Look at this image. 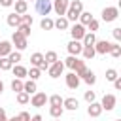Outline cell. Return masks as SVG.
<instances>
[{
    "mask_svg": "<svg viewBox=\"0 0 121 121\" xmlns=\"http://www.w3.org/2000/svg\"><path fill=\"white\" fill-rule=\"evenodd\" d=\"M81 11H83V2H81V0H70V4H68V9H66L64 17H66L68 21H74V23H76Z\"/></svg>",
    "mask_w": 121,
    "mask_h": 121,
    "instance_id": "6da1fadb",
    "label": "cell"
},
{
    "mask_svg": "<svg viewBox=\"0 0 121 121\" xmlns=\"http://www.w3.org/2000/svg\"><path fill=\"white\" fill-rule=\"evenodd\" d=\"M11 45H15L17 51H25L26 45H28V38H25L19 30H15V32L11 34Z\"/></svg>",
    "mask_w": 121,
    "mask_h": 121,
    "instance_id": "7a4b0ae2",
    "label": "cell"
},
{
    "mask_svg": "<svg viewBox=\"0 0 121 121\" xmlns=\"http://www.w3.org/2000/svg\"><path fill=\"white\" fill-rule=\"evenodd\" d=\"M117 17H119V8H115V6H108V8L102 9V21L112 23V21H115Z\"/></svg>",
    "mask_w": 121,
    "mask_h": 121,
    "instance_id": "3957f363",
    "label": "cell"
},
{
    "mask_svg": "<svg viewBox=\"0 0 121 121\" xmlns=\"http://www.w3.org/2000/svg\"><path fill=\"white\" fill-rule=\"evenodd\" d=\"M62 72H64V62H60V60H55V62L49 64V68H47V74H49V78H53V79L60 78Z\"/></svg>",
    "mask_w": 121,
    "mask_h": 121,
    "instance_id": "277c9868",
    "label": "cell"
},
{
    "mask_svg": "<svg viewBox=\"0 0 121 121\" xmlns=\"http://www.w3.org/2000/svg\"><path fill=\"white\" fill-rule=\"evenodd\" d=\"M115 104H117V96L112 95V93L104 95L102 100H100V106H102V110H106V112H112V110L115 108Z\"/></svg>",
    "mask_w": 121,
    "mask_h": 121,
    "instance_id": "5b68a950",
    "label": "cell"
},
{
    "mask_svg": "<svg viewBox=\"0 0 121 121\" xmlns=\"http://www.w3.org/2000/svg\"><path fill=\"white\" fill-rule=\"evenodd\" d=\"M53 9V2L51 0H36V11L43 17H47Z\"/></svg>",
    "mask_w": 121,
    "mask_h": 121,
    "instance_id": "8992f818",
    "label": "cell"
},
{
    "mask_svg": "<svg viewBox=\"0 0 121 121\" xmlns=\"http://www.w3.org/2000/svg\"><path fill=\"white\" fill-rule=\"evenodd\" d=\"M85 32H87V28H85L81 23H74V25L70 26V36H72V40H79V42H81V38L85 36Z\"/></svg>",
    "mask_w": 121,
    "mask_h": 121,
    "instance_id": "52a82bcc",
    "label": "cell"
},
{
    "mask_svg": "<svg viewBox=\"0 0 121 121\" xmlns=\"http://www.w3.org/2000/svg\"><path fill=\"white\" fill-rule=\"evenodd\" d=\"M30 64L36 66V68H40V70H47L49 68V64L43 60V55L42 53H32L30 55Z\"/></svg>",
    "mask_w": 121,
    "mask_h": 121,
    "instance_id": "ba28073f",
    "label": "cell"
},
{
    "mask_svg": "<svg viewBox=\"0 0 121 121\" xmlns=\"http://www.w3.org/2000/svg\"><path fill=\"white\" fill-rule=\"evenodd\" d=\"M51 2H53V11H55L59 17H64V13H66V9H68L70 0H51Z\"/></svg>",
    "mask_w": 121,
    "mask_h": 121,
    "instance_id": "9c48e42d",
    "label": "cell"
},
{
    "mask_svg": "<svg viewBox=\"0 0 121 121\" xmlns=\"http://www.w3.org/2000/svg\"><path fill=\"white\" fill-rule=\"evenodd\" d=\"M64 79H66V87H68V89H74V91L79 87V81H81V78H79L76 72H68V74L64 76Z\"/></svg>",
    "mask_w": 121,
    "mask_h": 121,
    "instance_id": "30bf717a",
    "label": "cell"
},
{
    "mask_svg": "<svg viewBox=\"0 0 121 121\" xmlns=\"http://www.w3.org/2000/svg\"><path fill=\"white\" fill-rule=\"evenodd\" d=\"M34 108H42V106H45V102H47V95L45 93H34L32 96H30V100H28Z\"/></svg>",
    "mask_w": 121,
    "mask_h": 121,
    "instance_id": "8fae6325",
    "label": "cell"
},
{
    "mask_svg": "<svg viewBox=\"0 0 121 121\" xmlns=\"http://www.w3.org/2000/svg\"><path fill=\"white\" fill-rule=\"evenodd\" d=\"M66 49H68V53L70 55H81V49H83V43L79 42V40H70L68 42V45H66Z\"/></svg>",
    "mask_w": 121,
    "mask_h": 121,
    "instance_id": "7c38bea8",
    "label": "cell"
},
{
    "mask_svg": "<svg viewBox=\"0 0 121 121\" xmlns=\"http://www.w3.org/2000/svg\"><path fill=\"white\" fill-rule=\"evenodd\" d=\"M110 45H112V43L106 42V40H96L93 47H95V51H96L98 55H106V53L110 51Z\"/></svg>",
    "mask_w": 121,
    "mask_h": 121,
    "instance_id": "4fadbf2b",
    "label": "cell"
},
{
    "mask_svg": "<svg viewBox=\"0 0 121 121\" xmlns=\"http://www.w3.org/2000/svg\"><path fill=\"white\" fill-rule=\"evenodd\" d=\"M62 108H64V110H70V112H76V110L79 108V100L74 98V96L62 98Z\"/></svg>",
    "mask_w": 121,
    "mask_h": 121,
    "instance_id": "5bb4252c",
    "label": "cell"
},
{
    "mask_svg": "<svg viewBox=\"0 0 121 121\" xmlns=\"http://www.w3.org/2000/svg\"><path fill=\"white\" fill-rule=\"evenodd\" d=\"M87 113L91 115V117H98L100 113H102V106H100V102H89V108H87Z\"/></svg>",
    "mask_w": 121,
    "mask_h": 121,
    "instance_id": "9a60e30c",
    "label": "cell"
},
{
    "mask_svg": "<svg viewBox=\"0 0 121 121\" xmlns=\"http://www.w3.org/2000/svg\"><path fill=\"white\" fill-rule=\"evenodd\" d=\"M6 23H8V25H9L11 28H17V26L21 25V15L13 11V13H9V15L6 17Z\"/></svg>",
    "mask_w": 121,
    "mask_h": 121,
    "instance_id": "2e32d148",
    "label": "cell"
},
{
    "mask_svg": "<svg viewBox=\"0 0 121 121\" xmlns=\"http://www.w3.org/2000/svg\"><path fill=\"white\" fill-rule=\"evenodd\" d=\"M68 26H70V21L66 17H59L57 21H53V28L57 30H68Z\"/></svg>",
    "mask_w": 121,
    "mask_h": 121,
    "instance_id": "e0dca14e",
    "label": "cell"
},
{
    "mask_svg": "<svg viewBox=\"0 0 121 121\" xmlns=\"http://www.w3.org/2000/svg\"><path fill=\"white\" fill-rule=\"evenodd\" d=\"M11 51H13V45H11V42H8V40H2V42H0V57H8Z\"/></svg>",
    "mask_w": 121,
    "mask_h": 121,
    "instance_id": "ac0fdd59",
    "label": "cell"
},
{
    "mask_svg": "<svg viewBox=\"0 0 121 121\" xmlns=\"http://www.w3.org/2000/svg\"><path fill=\"white\" fill-rule=\"evenodd\" d=\"M13 6H15V13H19V15L26 13V9H28V2L26 0H15Z\"/></svg>",
    "mask_w": 121,
    "mask_h": 121,
    "instance_id": "d6986e66",
    "label": "cell"
},
{
    "mask_svg": "<svg viewBox=\"0 0 121 121\" xmlns=\"http://www.w3.org/2000/svg\"><path fill=\"white\" fill-rule=\"evenodd\" d=\"M11 72H13V76H15V78H19V79L26 78V68H25V66H21V64H13V66H11Z\"/></svg>",
    "mask_w": 121,
    "mask_h": 121,
    "instance_id": "ffe728a7",
    "label": "cell"
},
{
    "mask_svg": "<svg viewBox=\"0 0 121 121\" xmlns=\"http://www.w3.org/2000/svg\"><path fill=\"white\" fill-rule=\"evenodd\" d=\"M81 78H83V81H85L87 85H95V83H96V76H95V72H93V70H89V68L83 72V76H81Z\"/></svg>",
    "mask_w": 121,
    "mask_h": 121,
    "instance_id": "44dd1931",
    "label": "cell"
},
{
    "mask_svg": "<svg viewBox=\"0 0 121 121\" xmlns=\"http://www.w3.org/2000/svg\"><path fill=\"white\" fill-rule=\"evenodd\" d=\"M81 55H83V59L91 60V59L96 55V51H95V47H93V45H83V49H81Z\"/></svg>",
    "mask_w": 121,
    "mask_h": 121,
    "instance_id": "7402d4cb",
    "label": "cell"
},
{
    "mask_svg": "<svg viewBox=\"0 0 121 121\" xmlns=\"http://www.w3.org/2000/svg\"><path fill=\"white\" fill-rule=\"evenodd\" d=\"M23 91L28 93V95H34V93H36V81H34V79L23 81Z\"/></svg>",
    "mask_w": 121,
    "mask_h": 121,
    "instance_id": "603a6c76",
    "label": "cell"
},
{
    "mask_svg": "<svg viewBox=\"0 0 121 121\" xmlns=\"http://www.w3.org/2000/svg\"><path fill=\"white\" fill-rule=\"evenodd\" d=\"M95 42H96L95 32H85V36L81 38V43H83V45H95Z\"/></svg>",
    "mask_w": 121,
    "mask_h": 121,
    "instance_id": "cb8c5ba5",
    "label": "cell"
},
{
    "mask_svg": "<svg viewBox=\"0 0 121 121\" xmlns=\"http://www.w3.org/2000/svg\"><path fill=\"white\" fill-rule=\"evenodd\" d=\"M91 19H95V17L91 15V11H81V13H79V17H78V21H79V23H81L83 26H87Z\"/></svg>",
    "mask_w": 121,
    "mask_h": 121,
    "instance_id": "d4e9b609",
    "label": "cell"
},
{
    "mask_svg": "<svg viewBox=\"0 0 121 121\" xmlns=\"http://www.w3.org/2000/svg\"><path fill=\"white\" fill-rule=\"evenodd\" d=\"M15 100H17L19 104H28L30 95H28V93H25V91H19V93H15Z\"/></svg>",
    "mask_w": 121,
    "mask_h": 121,
    "instance_id": "484cf974",
    "label": "cell"
},
{
    "mask_svg": "<svg viewBox=\"0 0 121 121\" xmlns=\"http://www.w3.org/2000/svg\"><path fill=\"white\" fill-rule=\"evenodd\" d=\"M108 53H110V55H112L113 59H119V57H121V45H119L117 42H115V43H112V45H110V51H108Z\"/></svg>",
    "mask_w": 121,
    "mask_h": 121,
    "instance_id": "4316f807",
    "label": "cell"
},
{
    "mask_svg": "<svg viewBox=\"0 0 121 121\" xmlns=\"http://www.w3.org/2000/svg\"><path fill=\"white\" fill-rule=\"evenodd\" d=\"M47 102H49V106H62V96L60 95H51V96H47Z\"/></svg>",
    "mask_w": 121,
    "mask_h": 121,
    "instance_id": "83f0119b",
    "label": "cell"
},
{
    "mask_svg": "<svg viewBox=\"0 0 121 121\" xmlns=\"http://www.w3.org/2000/svg\"><path fill=\"white\" fill-rule=\"evenodd\" d=\"M62 112H64V108H62V106H49V115H51V117H55V119H57V117H60V115H62Z\"/></svg>",
    "mask_w": 121,
    "mask_h": 121,
    "instance_id": "f1b7e54d",
    "label": "cell"
},
{
    "mask_svg": "<svg viewBox=\"0 0 121 121\" xmlns=\"http://www.w3.org/2000/svg\"><path fill=\"white\" fill-rule=\"evenodd\" d=\"M40 26H42V30H53V19L43 17V19L40 21Z\"/></svg>",
    "mask_w": 121,
    "mask_h": 121,
    "instance_id": "f546056e",
    "label": "cell"
},
{
    "mask_svg": "<svg viewBox=\"0 0 121 121\" xmlns=\"http://www.w3.org/2000/svg\"><path fill=\"white\" fill-rule=\"evenodd\" d=\"M43 60H45L47 64H53L55 60H59V55H57L55 51H47V53L43 55Z\"/></svg>",
    "mask_w": 121,
    "mask_h": 121,
    "instance_id": "4dcf8cb0",
    "label": "cell"
},
{
    "mask_svg": "<svg viewBox=\"0 0 121 121\" xmlns=\"http://www.w3.org/2000/svg\"><path fill=\"white\" fill-rule=\"evenodd\" d=\"M26 76H28L30 79H34V81H36V79L42 76V70H40V68H36V66H32L30 70H26Z\"/></svg>",
    "mask_w": 121,
    "mask_h": 121,
    "instance_id": "1f68e13d",
    "label": "cell"
},
{
    "mask_svg": "<svg viewBox=\"0 0 121 121\" xmlns=\"http://www.w3.org/2000/svg\"><path fill=\"white\" fill-rule=\"evenodd\" d=\"M11 91H13V93H19V91H23V79H19V78L11 79Z\"/></svg>",
    "mask_w": 121,
    "mask_h": 121,
    "instance_id": "d6a6232c",
    "label": "cell"
},
{
    "mask_svg": "<svg viewBox=\"0 0 121 121\" xmlns=\"http://www.w3.org/2000/svg\"><path fill=\"white\" fill-rule=\"evenodd\" d=\"M11 66H13V64H11V60H9L8 57H0V70L6 72V70H11Z\"/></svg>",
    "mask_w": 121,
    "mask_h": 121,
    "instance_id": "836d02e7",
    "label": "cell"
},
{
    "mask_svg": "<svg viewBox=\"0 0 121 121\" xmlns=\"http://www.w3.org/2000/svg\"><path fill=\"white\" fill-rule=\"evenodd\" d=\"M17 30H19V32H21L25 38H28V36H30V25H25V23H21V25L17 26Z\"/></svg>",
    "mask_w": 121,
    "mask_h": 121,
    "instance_id": "e575fe53",
    "label": "cell"
},
{
    "mask_svg": "<svg viewBox=\"0 0 121 121\" xmlns=\"http://www.w3.org/2000/svg\"><path fill=\"white\" fill-rule=\"evenodd\" d=\"M8 59L11 60V64H19V60H21V51H11V53L8 55Z\"/></svg>",
    "mask_w": 121,
    "mask_h": 121,
    "instance_id": "d590c367",
    "label": "cell"
},
{
    "mask_svg": "<svg viewBox=\"0 0 121 121\" xmlns=\"http://www.w3.org/2000/svg\"><path fill=\"white\" fill-rule=\"evenodd\" d=\"M98 26H100V23H98L96 19H91V21H89V25H87V28H89L87 32H96V30H98Z\"/></svg>",
    "mask_w": 121,
    "mask_h": 121,
    "instance_id": "8d00e7d4",
    "label": "cell"
},
{
    "mask_svg": "<svg viewBox=\"0 0 121 121\" xmlns=\"http://www.w3.org/2000/svg\"><path fill=\"white\" fill-rule=\"evenodd\" d=\"M115 78H117V70H115V68H108V70H106V79H108V81H113Z\"/></svg>",
    "mask_w": 121,
    "mask_h": 121,
    "instance_id": "74e56055",
    "label": "cell"
},
{
    "mask_svg": "<svg viewBox=\"0 0 121 121\" xmlns=\"http://www.w3.org/2000/svg\"><path fill=\"white\" fill-rule=\"evenodd\" d=\"M21 23H25V25H30V26H32L34 19H32V15H26V13H23V15H21Z\"/></svg>",
    "mask_w": 121,
    "mask_h": 121,
    "instance_id": "f35d334b",
    "label": "cell"
},
{
    "mask_svg": "<svg viewBox=\"0 0 121 121\" xmlns=\"http://www.w3.org/2000/svg\"><path fill=\"white\" fill-rule=\"evenodd\" d=\"M83 96H85V100H87V102H95V100H96L95 91H85V95H83Z\"/></svg>",
    "mask_w": 121,
    "mask_h": 121,
    "instance_id": "ab89813d",
    "label": "cell"
},
{
    "mask_svg": "<svg viewBox=\"0 0 121 121\" xmlns=\"http://www.w3.org/2000/svg\"><path fill=\"white\" fill-rule=\"evenodd\" d=\"M15 121H30V113H28V112H21V113L15 117Z\"/></svg>",
    "mask_w": 121,
    "mask_h": 121,
    "instance_id": "60d3db41",
    "label": "cell"
},
{
    "mask_svg": "<svg viewBox=\"0 0 121 121\" xmlns=\"http://www.w3.org/2000/svg\"><path fill=\"white\" fill-rule=\"evenodd\" d=\"M112 34H113V38H115V40H117V42H119V40H121V28H119V26H115V28H113V30H112Z\"/></svg>",
    "mask_w": 121,
    "mask_h": 121,
    "instance_id": "b9f144b4",
    "label": "cell"
},
{
    "mask_svg": "<svg viewBox=\"0 0 121 121\" xmlns=\"http://www.w3.org/2000/svg\"><path fill=\"white\" fill-rule=\"evenodd\" d=\"M113 87H115V91H121V78L119 76L113 79Z\"/></svg>",
    "mask_w": 121,
    "mask_h": 121,
    "instance_id": "7bdbcfd3",
    "label": "cell"
},
{
    "mask_svg": "<svg viewBox=\"0 0 121 121\" xmlns=\"http://www.w3.org/2000/svg\"><path fill=\"white\" fill-rule=\"evenodd\" d=\"M13 2L15 0H0V6L2 8H9V6H13Z\"/></svg>",
    "mask_w": 121,
    "mask_h": 121,
    "instance_id": "ee69618b",
    "label": "cell"
},
{
    "mask_svg": "<svg viewBox=\"0 0 121 121\" xmlns=\"http://www.w3.org/2000/svg\"><path fill=\"white\" fill-rule=\"evenodd\" d=\"M8 119V115H6V110L4 108H0V121H6Z\"/></svg>",
    "mask_w": 121,
    "mask_h": 121,
    "instance_id": "f6af8a7d",
    "label": "cell"
},
{
    "mask_svg": "<svg viewBox=\"0 0 121 121\" xmlns=\"http://www.w3.org/2000/svg\"><path fill=\"white\" fill-rule=\"evenodd\" d=\"M30 121H42V115H40V113H36V115H32V117H30Z\"/></svg>",
    "mask_w": 121,
    "mask_h": 121,
    "instance_id": "bcb514c9",
    "label": "cell"
},
{
    "mask_svg": "<svg viewBox=\"0 0 121 121\" xmlns=\"http://www.w3.org/2000/svg\"><path fill=\"white\" fill-rule=\"evenodd\" d=\"M4 93V83H2V79H0V95Z\"/></svg>",
    "mask_w": 121,
    "mask_h": 121,
    "instance_id": "7dc6e473",
    "label": "cell"
},
{
    "mask_svg": "<svg viewBox=\"0 0 121 121\" xmlns=\"http://www.w3.org/2000/svg\"><path fill=\"white\" fill-rule=\"evenodd\" d=\"M6 121H15V117H11V119H6Z\"/></svg>",
    "mask_w": 121,
    "mask_h": 121,
    "instance_id": "c3c4849f",
    "label": "cell"
},
{
    "mask_svg": "<svg viewBox=\"0 0 121 121\" xmlns=\"http://www.w3.org/2000/svg\"><path fill=\"white\" fill-rule=\"evenodd\" d=\"M55 121H60V119H59V117H57V119H55Z\"/></svg>",
    "mask_w": 121,
    "mask_h": 121,
    "instance_id": "681fc988",
    "label": "cell"
},
{
    "mask_svg": "<svg viewBox=\"0 0 121 121\" xmlns=\"http://www.w3.org/2000/svg\"><path fill=\"white\" fill-rule=\"evenodd\" d=\"M115 121H121V119H115Z\"/></svg>",
    "mask_w": 121,
    "mask_h": 121,
    "instance_id": "f907efd6",
    "label": "cell"
},
{
    "mask_svg": "<svg viewBox=\"0 0 121 121\" xmlns=\"http://www.w3.org/2000/svg\"><path fill=\"white\" fill-rule=\"evenodd\" d=\"M34 2H36V0H34Z\"/></svg>",
    "mask_w": 121,
    "mask_h": 121,
    "instance_id": "816d5d0a",
    "label": "cell"
}]
</instances>
